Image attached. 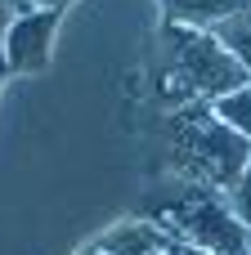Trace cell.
I'll return each instance as SVG.
<instances>
[{
  "label": "cell",
  "mask_w": 251,
  "mask_h": 255,
  "mask_svg": "<svg viewBox=\"0 0 251 255\" xmlns=\"http://www.w3.org/2000/svg\"><path fill=\"white\" fill-rule=\"evenodd\" d=\"M171 139H175L184 166L207 188H220V193H229L243 179V170L251 161V139L238 134V130H229L211 112V103H198L193 112H180L171 121Z\"/></svg>",
  "instance_id": "6da1fadb"
},
{
  "label": "cell",
  "mask_w": 251,
  "mask_h": 255,
  "mask_svg": "<svg viewBox=\"0 0 251 255\" xmlns=\"http://www.w3.org/2000/svg\"><path fill=\"white\" fill-rule=\"evenodd\" d=\"M171 72L184 81L189 94L198 99H220L229 90H243L251 85V72L211 36V27H171Z\"/></svg>",
  "instance_id": "7a4b0ae2"
},
{
  "label": "cell",
  "mask_w": 251,
  "mask_h": 255,
  "mask_svg": "<svg viewBox=\"0 0 251 255\" xmlns=\"http://www.w3.org/2000/svg\"><path fill=\"white\" fill-rule=\"evenodd\" d=\"M166 224L175 229V238L193 242V247H207L216 255H247V238L251 229L234 215L229 197H216V193H198L189 197L184 206H175L166 215Z\"/></svg>",
  "instance_id": "3957f363"
},
{
  "label": "cell",
  "mask_w": 251,
  "mask_h": 255,
  "mask_svg": "<svg viewBox=\"0 0 251 255\" xmlns=\"http://www.w3.org/2000/svg\"><path fill=\"white\" fill-rule=\"evenodd\" d=\"M49 31H54V9H45V13L31 9V13L13 18L9 31H4V58H9V67H18V72L40 67V63H45Z\"/></svg>",
  "instance_id": "277c9868"
},
{
  "label": "cell",
  "mask_w": 251,
  "mask_h": 255,
  "mask_svg": "<svg viewBox=\"0 0 251 255\" xmlns=\"http://www.w3.org/2000/svg\"><path fill=\"white\" fill-rule=\"evenodd\" d=\"M166 233L157 229V224H148V220H135V224H121V229H112L94 255H153V251H166Z\"/></svg>",
  "instance_id": "5b68a950"
},
{
  "label": "cell",
  "mask_w": 251,
  "mask_h": 255,
  "mask_svg": "<svg viewBox=\"0 0 251 255\" xmlns=\"http://www.w3.org/2000/svg\"><path fill=\"white\" fill-rule=\"evenodd\" d=\"M211 36L243 63L251 72V4H243V9H234V13H225L216 27H211Z\"/></svg>",
  "instance_id": "8992f818"
},
{
  "label": "cell",
  "mask_w": 251,
  "mask_h": 255,
  "mask_svg": "<svg viewBox=\"0 0 251 255\" xmlns=\"http://www.w3.org/2000/svg\"><path fill=\"white\" fill-rule=\"evenodd\" d=\"M211 112H216L229 130H238V134H247V139H251V85L229 90V94H220V99H211Z\"/></svg>",
  "instance_id": "52a82bcc"
},
{
  "label": "cell",
  "mask_w": 251,
  "mask_h": 255,
  "mask_svg": "<svg viewBox=\"0 0 251 255\" xmlns=\"http://www.w3.org/2000/svg\"><path fill=\"white\" fill-rule=\"evenodd\" d=\"M225 197H229L234 215H238V220H243V224L251 229V161H247V170H243V179H238V184H234Z\"/></svg>",
  "instance_id": "ba28073f"
},
{
  "label": "cell",
  "mask_w": 251,
  "mask_h": 255,
  "mask_svg": "<svg viewBox=\"0 0 251 255\" xmlns=\"http://www.w3.org/2000/svg\"><path fill=\"white\" fill-rule=\"evenodd\" d=\"M166 255H216V251L193 247V242H184V238H171V242H166Z\"/></svg>",
  "instance_id": "9c48e42d"
},
{
  "label": "cell",
  "mask_w": 251,
  "mask_h": 255,
  "mask_svg": "<svg viewBox=\"0 0 251 255\" xmlns=\"http://www.w3.org/2000/svg\"><path fill=\"white\" fill-rule=\"evenodd\" d=\"M36 9H58V4H67V0H31Z\"/></svg>",
  "instance_id": "30bf717a"
},
{
  "label": "cell",
  "mask_w": 251,
  "mask_h": 255,
  "mask_svg": "<svg viewBox=\"0 0 251 255\" xmlns=\"http://www.w3.org/2000/svg\"><path fill=\"white\" fill-rule=\"evenodd\" d=\"M247 255H251V238H247Z\"/></svg>",
  "instance_id": "8fae6325"
}]
</instances>
